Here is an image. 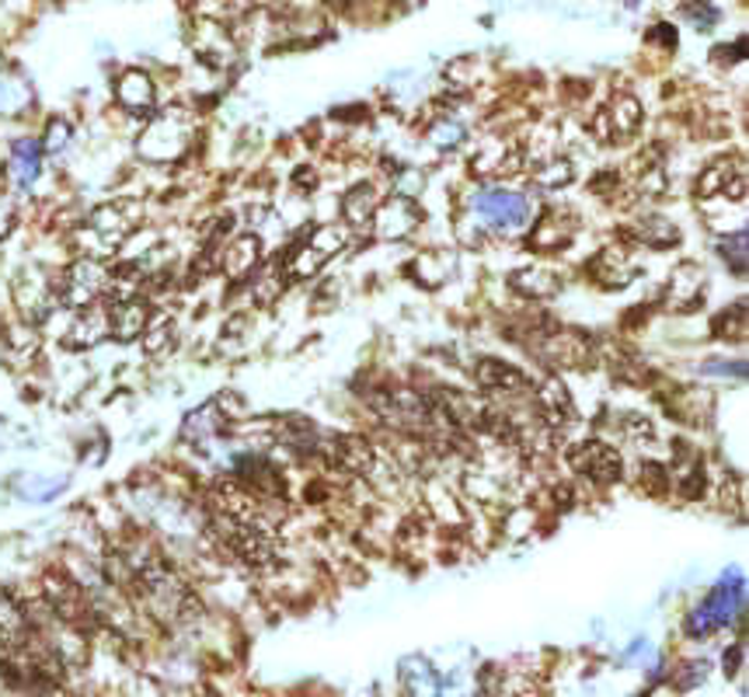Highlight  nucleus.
I'll list each match as a JSON object with an SVG mask.
<instances>
[{
  "instance_id": "obj_1",
  "label": "nucleus",
  "mask_w": 749,
  "mask_h": 697,
  "mask_svg": "<svg viewBox=\"0 0 749 697\" xmlns=\"http://www.w3.org/2000/svg\"><path fill=\"white\" fill-rule=\"evenodd\" d=\"M143 220V206L137 199H112V203L98 206L88 224H85V244L88 258H109L137 235V227Z\"/></svg>"
},
{
  "instance_id": "obj_2",
  "label": "nucleus",
  "mask_w": 749,
  "mask_h": 697,
  "mask_svg": "<svg viewBox=\"0 0 749 697\" xmlns=\"http://www.w3.org/2000/svg\"><path fill=\"white\" fill-rule=\"evenodd\" d=\"M192 132H195L192 115L181 112V109H168V112H161V115H154V119L147 123V129L140 132V140H137V151L147 161L168 164V161H178L181 154L189 151Z\"/></svg>"
},
{
  "instance_id": "obj_3",
  "label": "nucleus",
  "mask_w": 749,
  "mask_h": 697,
  "mask_svg": "<svg viewBox=\"0 0 749 697\" xmlns=\"http://www.w3.org/2000/svg\"><path fill=\"white\" fill-rule=\"evenodd\" d=\"M342 248H345L342 227H318L304 244L293 248V255L287 262H282V276H287V283H304V279L318 276L331 262V255H339Z\"/></svg>"
},
{
  "instance_id": "obj_4",
  "label": "nucleus",
  "mask_w": 749,
  "mask_h": 697,
  "mask_svg": "<svg viewBox=\"0 0 749 697\" xmlns=\"http://www.w3.org/2000/svg\"><path fill=\"white\" fill-rule=\"evenodd\" d=\"M105 287H109L105 265L94 262V258H77L74 265H66V269L56 276V301L63 307L88 311L98 296L105 293Z\"/></svg>"
},
{
  "instance_id": "obj_5",
  "label": "nucleus",
  "mask_w": 749,
  "mask_h": 697,
  "mask_svg": "<svg viewBox=\"0 0 749 697\" xmlns=\"http://www.w3.org/2000/svg\"><path fill=\"white\" fill-rule=\"evenodd\" d=\"M739 610H742V579H739V575L722 579V586H714V590L704 596V604L690 613L687 632H690V635H711L714 628L728 624Z\"/></svg>"
},
{
  "instance_id": "obj_6",
  "label": "nucleus",
  "mask_w": 749,
  "mask_h": 697,
  "mask_svg": "<svg viewBox=\"0 0 749 697\" xmlns=\"http://www.w3.org/2000/svg\"><path fill=\"white\" fill-rule=\"evenodd\" d=\"M14 304L22 307L28 321L46 318L56 304V276H49L39 265H31V269H25L14 279Z\"/></svg>"
},
{
  "instance_id": "obj_7",
  "label": "nucleus",
  "mask_w": 749,
  "mask_h": 697,
  "mask_svg": "<svg viewBox=\"0 0 749 697\" xmlns=\"http://www.w3.org/2000/svg\"><path fill=\"white\" fill-rule=\"evenodd\" d=\"M474 213H481L498 230H516L530 220V203L520 192L509 189H488L474 199Z\"/></svg>"
},
{
  "instance_id": "obj_8",
  "label": "nucleus",
  "mask_w": 749,
  "mask_h": 697,
  "mask_svg": "<svg viewBox=\"0 0 749 697\" xmlns=\"http://www.w3.org/2000/svg\"><path fill=\"white\" fill-rule=\"evenodd\" d=\"M638 126H642V105H638V98H631V94H618L593 123L599 140H627V137H635Z\"/></svg>"
},
{
  "instance_id": "obj_9",
  "label": "nucleus",
  "mask_w": 749,
  "mask_h": 697,
  "mask_svg": "<svg viewBox=\"0 0 749 697\" xmlns=\"http://www.w3.org/2000/svg\"><path fill=\"white\" fill-rule=\"evenodd\" d=\"M370 224H373L377 238H388V241L391 238H408L411 230L422 224V213H419V206L411 203V199L394 195V199H388V203H380L373 210Z\"/></svg>"
},
{
  "instance_id": "obj_10",
  "label": "nucleus",
  "mask_w": 749,
  "mask_h": 697,
  "mask_svg": "<svg viewBox=\"0 0 749 697\" xmlns=\"http://www.w3.org/2000/svg\"><path fill=\"white\" fill-rule=\"evenodd\" d=\"M569 460L582 478H593L599 485H610V481L621 478V457L613 454L607 443H596V440L579 443Z\"/></svg>"
},
{
  "instance_id": "obj_11",
  "label": "nucleus",
  "mask_w": 749,
  "mask_h": 697,
  "mask_svg": "<svg viewBox=\"0 0 749 697\" xmlns=\"http://www.w3.org/2000/svg\"><path fill=\"white\" fill-rule=\"evenodd\" d=\"M697 192L701 195H732L736 203H742L746 195V172L739 161H714L711 168L701 175V181H697Z\"/></svg>"
},
{
  "instance_id": "obj_12",
  "label": "nucleus",
  "mask_w": 749,
  "mask_h": 697,
  "mask_svg": "<svg viewBox=\"0 0 749 697\" xmlns=\"http://www.w3.org/2000/svg\"><path fill=\"white\" fill-rule=\"evenodd\" d=\"M105 318H109V335L112 339L132 342V339H140L147 331L150 311H147V304L140 301V296H132V301H115Z\"/></svg>"
},
{
  "instance_id": "obj_13",
  "label": "nucleus",
  "mask_w": 749,
  "mask_h": 697,
  "mask_svg": "<svg viewBox=\"0 0 749 697\" xmlns=\"http://www.w3.org/2000/svg\"><path fill=\"white\" fill-rule=\"evenodd\" d=\"M115 98H119V105L132 115H154V105H157L154 80L143 71H126L119 77V85H115Z\"/></svg>"
},
{
  "instance_id": "obj_14",
  "label": "nucleus",
  "mask_w": 749,
  "mask_h": 697,
  "mask_svg": "<svg viewBox=\"0 0 749 697\" xmlns=\"http://www.w3.org/2000/svg\"><path fill=\"white\" fill-rule=\"evenodd\" d=\"M697 301H704V273L684 262L670 279V304L676 311H690Z\"/></svg>"
},
{
  "instance_id": "obj_15",
  "label": "nucleus",
  "mask_w": 749,
  "mask_h": 697,
  "mask_svg": "<svg viewBox=\"0 0 749 697\" xmlns=\"http://www.w3.org/2000/svg\"><path fill=\"white\" fill-rule=\"evenodd\" d=\"M474 377H478L481 388H492V391H509V394L526 391L523 373L516 370V367H506V363H498V359H481Z\"/></svg>"
},
{
  "instance_id": "obj_16",
  "label": "nucleus",
  "mask_w": 749,
  "mask_h": 697,
  "mask_svg": "<svg viewBox=\"0 0 749 697\" xmlns=\"http://www.w3.org/2000/svg\"><path fill=\"white\" fill-rule=\"evenodd\" d=\"M258 255H262L258 238H255V235H241V238L224 252V269H227V276H230V279L247 276V273H252L255 265H258Z\"/></svg>"
},
{
  "instance_id": "obj_17",
  "label": "nucleus",
  "mask_w": 749,
  "mask_h": 697,
  "mask_svg": "<svg viewBox=\"0 0 749 697\" xmlns=\"http://www.w3.org/2000/svg\"><path fill=\"white\" fill-rule=\"evenodd\" d=\"M537 408L551 426H561L564 419H572V402H569V391L561 388V380H547L541 388Z\"/></svg>"
},
{
  "instance_id": "obj_18",
  "label": "nucleus",
  "mask_w": 749,
  "mask_h": 697,
  "mask_svg": "<svg viewBox=\"0 0 749 697\" xmlns=\"http://www.w3.org/2000/svg\"><path fill=\"white\" fill-rule=\"evenodd\" d=\"M39 164H42V147L39 143H31V140L14 143L11 168H14V178H18V186H31V181L39 178Z\"/></svg>"
},
{
  "instance_id": "obj_19",
  "label": "nucleus",
  "mask_w": 749,
  "mask_h": 697,
  "mask_svg": "<svg viewBox=\"0 0 749 697\" xmlns=\"http://www.w3.org/2000/svg\"><path fill=\"white\" fill-rule=\"evenodd\" d=\"M373 199H377L373 186H356L353 192L345 195L342 217H345L348 224H356V227H366V224H370V217H373V210H377Z\"/></svg>"
},
{
  "instance_id": "obj_20",
  "label": "nucleus",
  "mask_w": 749,
  "mask_h": 697,
  "mask_svg": "<svg viewBox=\"0 0 749 697\" xmlns=\"http://www.w3.org/2000/svg\"><path fill=\"white\" fill-rule=\"evenodd\" d=\"M512 287L523 293H534V296H551L561 287V279L551 269H523L512 276Z\"/></svg>"
},
{
  "instance_id": "obj_21",
  "label": "nucleus",
  "mask_w": 749,
  "mask_h": 697,
  "mask_svg": "<svg viewBox=\"0 0 749 697\" xmlns=\"http://www.w3.org/2000/svg\"><path fill=\"white\" fill-rule=\"evenodd\" d=\"M102 335H109V318H94V311L80 314L74 331L66 335V345H94Z\"/></svg>"
},
{
  "instance_id": "obj_22",
  "label": "nucleus",
  "mask_w": 749,
  "mask_h": 697,
  "mask_svg": "<svg viewBox=\"0 0 749 697\" xmlns=\"http://www.w3.org/2000/svg\"><path fill=\"white\" fill-rule=\"evenodd\" d=\"M335 451H339V460L353 471H366L373 464V451L363 440H339Z\"/></svg>"
},
{
  "instance_id": "obj_23",
  "label": "nucleus",
  "mask_w": 749,
  "mask_h": 697,
  "mask_svg": "<svg viewBox=\"0 0 749 697\" xmlns=\"http://www.w3.org/2000/svg\"><path fill=\"white\" fill-rule=\"evenodd\" d=\"M537 181L547 189H555V186H569L572 181V164L569 161H555V164H547V168L537 172Z\"/></svg>"
},
{
  "instance_id": "obj_24",
  "label": "nucleus",
  "mask_w": 749,
  "mask_h": 697,
  "mask_svg": "<svg viewBox=\"0 0 749 697\" xmlns=\"http://www.w3.org/2000/svg\"><path fill=\"white\" fill-rule=\"evenodd\" d=\"M66 140H71V126H66L63 119H53V123H49L46 140H42V151L56 154V151H63V147H66Z\"/></svg>"
},
{
  "instance_id": "obj_25",
  "label": "nucleus",
  "mask_w": 749,
  "mask_h": 697,
  "mask_svg": "<svg viewBox=\"0 0 749 697\" xmlns=\"http://www.w3.org/2000/svg\"><path fill=\"white\" fill-rule=\"evenodd\" d=\"M14 656H18V649H14V638L4 628V621H0V673H14Z\"/></svg>"
},
{
  "instance_id": "obj_26",
  "label": "nucleus",
  "mask_w": 749,
  "mask_h": 697,
  "mask_svg": "<svg viewBox=\"0 0 749 697\" xmlns=\"http://www.w3.org/2000/svg\"><path fill=\"white\" fill-rule=\"evenodd\" d=\"M168 335H175L172 321H161V331L147 325V331H143V339H147V353H157V348H164V345H168V342H164Z\"/></svg>"
},
{
  "instance_id": "obj_27",
  "label": "nucleus",
  "mask_w": 749,
  "mask_h": 697,
  "mask_svg": "<svg viewBox=\"0 0 749 697\" xmlns=\"http://www.w3.org/2000/svg\"><path fill=\"white\" fill-rule=\"evenodd\" d=\"M722 248H725V252L732 248V255H736V258H732V265H736V273H742L746 269V230H736L732 241H722Z\"/></svg>"
},
{
  "instance_id": "obj_28",
  "label": "nucleus",
  "mask_w": 749,
  "mask_h": 697,
  "mask_svg": "<svg viewBox=\"0 0 749 697\" xmlns=\"http://www.w3.org/2000/svg\"><path fill=\"white\" fill-rule=\"evenodd\" d=\"M0 203H4V172H0Z\"/></svg>"
},
{
  "instance_id": "obj_29",
  "label": "nucleus",
  "mask_w": 749,
  "mask_h": 697,
  "mask_svg": "<svg viewBox=\"0 0 749 697\" xmlns=\"http://www.w3.org/2000/svg\"><path fill=\"white\" fill-rule=\"evenodd\" d=\"M0 66H4V53H0Z\"/></svg>"
},
{
  "instance_id": "obj_30",
  "label": "nucleus",
  "mask_w": 749,
  "mask_h": 697,
  "mask_svg": "<svg viewBox=\"0 0 749 697\" xmlns=\"http://www.w3.org/2000/svg\"><path fill=\"white\" fill-rule=\"evenodd\" d=\"M534 697H544V694H534Z\"/></svg>"
}]
</instances>
